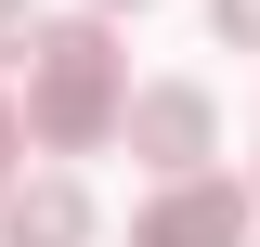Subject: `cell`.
I'll return each instance as SVG.
<instances>
[{"instance_id": "cell-5", "label": "cell", "mask_w": 260, "mask_h": 247, "mask_svg": "<svg viewBox=\"0 0 260 247\" xmlns=\"http://www.w3.org/2000/svg\"><path fill=\"white\" fill-rule=\"evenodd\" d=\"M208 26H221V52H260V0H208Z\"/></svg>"}, {"instance_id": "cell-3", "label": "cell", "mask_w": 260, "mask_h": 247, "mask_svg": "<svg viewBox=\"0 0 260 247\" xmlns=\"http://www.w3.org/2000/svg\"><path fill=\"white\" fill-rule=\"evenodd\" d=\"M130 247H247V195L195 169V182H169L156 208L130 221Z\"/></svg>"}, {"instance_id": "cell-4", "label": "cell", "mask_w": 260, "mask_h": 247, "mask_svg": "<svg viewBox=\"0 0 260 247\" xmlns=\"http://www.w3.org/2000/svg\"><path fill=\"white\" fill-rule=\"evenodd\" d=\"M0 234L13 247H91V195L78 182H26L13 208H0Z\"/></svg>"}, {"instance_id": "cell-2", "label": "cell", "mask_w": 260, "mask_h": 247, "mask_svg": "<svg viewBox=\"0 0 260 247\" xmlns=\"http://www.w3.org/2000/svg\"><path fill=\"white\" fill-rule=\"evenodd\" d=\"M117 143L156 169V182H195V156L221 143V104L195 91V78H156V91H130V117H117Z\"/></svg>"}, {"instance_id": "cell-6", "label": "cell", "mask_w": 260, "mask_h": 247, "mask_svg": "<svg viewBox=\"0 0 260 247\" xmlns=\"http://www.w3.org/2000/svg\"><path fill=\"white\" fill-rule=\"evenodd\" d=\"M39 52V13H26V0H0V65H26Z\"/></svg>"}, {"instance_id": "cell-7", "label": "cell", "mask_w": 260, "mask_h": 247, "mask_svg": "<svg viewBox=\"0 0 260 247\" xmlns=\"http://www.w3.org/2000/svg\"><path fill=\"white\" fill-rule=\"evenodd\" d=\"M13 143H26V117H13V104H0V156H13Z\"/></svg>"}, {"instance_id": "cell-8", "label": "cell", "mask_w": 260, "mask_h": 247, "mask_svg": "<svg viewBox=\"0 0 260 247\" xmlns=\"http://www.w3.org/2000/svg\"><path fill=\"white\" fill-rule=\"evenodd\" d=\"M91 13H117V0H91ZM130 13H143V0H130Z\"/></svg>"}, {"instance_id": "cell-1", "label": "cell", "mask_w": 260, "mask_h": 247, "mask_svg": "<svg viewBox=\"0 0 260 247\" xmlns=\"http://www.w3.org/2000/svg\"><path fill=\"white\" fill-rule=\"evenodd\" d=\"M117 117H130V52L104 39V13L39 26V52H26V130L52 156H91V143H117Z\"/></svg>"}]
</instances>
